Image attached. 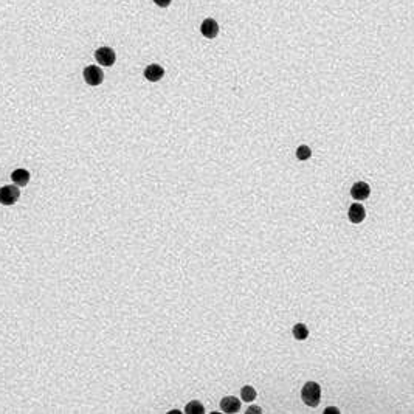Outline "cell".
Segmentation results:
<instances>
[{
	"mask_svg": "<svg viewBox=\"0 0 414 414\" xmlns=\"http://www.w3.org/2000/svg\"><path fill=\"white\" fill-rule=\"evenodd\" d=\"M320 397H321V388H320L318 383H315V381H307V383L303 386L301 399L307 407H312V408L318 407Z\"/></svg>",
	"mask_w": 414,
	"mask_h": 414,
	"instance_id": "cell-1",
	"label": "cell"
},
{
	"mask_svg": "<svg viewBox=\"0 0 414 414\" xmlns=\"http://www.w3.org/2000/svg\"><path fill=\"white\" fill-rule=\"evenodd\" d=\"M20 197V190L14 185H6L0 188V204L5 207L14 205Z\"/></svg>",
	"mask_w": 414,
	"mask_h": 414,
	"instance_id": "cell-2",
	"label": "cell"
},
{
	"mask_svg": "<svg viewBox=\"0 0 414 414\" xmlns=\"http://www.w3.org/2000/svg\"><path fill=\"white\" fill-rule=\"evenodd\" d=\"M95 58H96V61L101 64V66L110 67V66L115 64L117 56H115V52H113L112 48L101 47V48H98V50L95 52Z\"/></svg>",
	"mask_w": 414,
	"mask_h": 414,
	"instance_id": "cell-3",
	"label": "cell"
},
{
	"mask_svg": "<svg viewBox=\"0 0 414 414\" xmlns=\"http://www.w3.org/2000/svg\"><path fill=\"white\" fill-rule=\"evenodd\" d=\"M84 79L88 86H100L104 79L103 70L96 66H88L84 69Z\"/></svg>",
	"mask_w": 414,
	"mask_h": 414,
	"instance_id": "cell-4",
	"label": "cell"
},
{
	"mask_svg": "<svg viewBox=\"0 0 414 414\" xmlns=\"http://www.w3.org/2000/svg\"><path fill=\"white\" fill-rule=\"evenodd\" d=\"M144 76L148 81H151V83H157V81H160L165 76V70L163 67L157 66V64H151V66L144 69Z\"/></svg>",
	"mask_w": 414,
	"mask_h": 414,
	"instance_id": "cell-5",
	"label": "cell"
},
{
	"mask_svg": "<svg viewBox=\"0 0 414 414\" xmlns=\"http://www.w3.org/2000/svg\"><path fill=\"white\" fill-rule=\"evenodd\" d=\"M200 31H202V34H204L205 37L213 39L219 33V25H217V22L214 19H205L204 22H202V25H200Z\"/></svg>",
	"mask_w": 414,
	"mask_h": 414,
	"instance_id": "cell-6",
	"label": "cell"
},
{
	"mask_svg": "<svg viewBox=\"0 0 414 414\" xmlns=\"http://www.w3.org/2000/svg\"><path fill=\"white\" fill-rule=\"evenodd\" d=\"M369 192H371L369 185H368V183H364V182H357V183L352 186V190H351L352 197H354V199H357V200H364V199H368V197H369Z\"/></svg>",
	"mask_w": 414,
	"mask_h": 414,
	"instance_id": "cell-7",
	"label": "cell"
},
{
	"mask_svg": "<svg viewBox=\"0 0 414 414\" xmlns=\"http://www.w3.org/2000/svg\"><path fill=\"white\" fill-rule=\"evenodd\" d=\"M221 408L225 413H236L241 408V402H239V399H236V397H233V396L224 397L222 402H221Z\"/></svg>",
	"mask_w": 414,
	"mask_h": 414,
	"instance_id": "cell-8",
	"label": "cell"
},
{
	"mask_svg": "<svg viewBox=\"0 0 414 414\" xmlns=\"http://www.w3.org/2000/svg\"><path fill=\"white\" fill-rule=\"evenodd\" d=\"M364 216H366V213H364V208L360 204H354L351 208H349V221H351L352 224L363 222Z\"/></svg>",
	"mask_w": 414,
	"mask_h": 414,
	"instance_id": "cell-9",
	"label": "cell"
},
{
	"mask_svg": "<svg viewBox=\"0 0 414 414\" xmlns=\"http://www.w3.org/2000/svg\"><path fill=\"white\" fill-rule=\"evenodd\" d=\"M11 178L17 186H25L30 182V172L27 169H16L11 174Z\"/></svg>",
	"mask_w": 414,
	"mask_h": 414,
	"instance_id": "cell-10",
	"label": "cell"
},
{
	"mask_svg": "<svg viewBox=\"0 0 414 414\" xmlns=\"http://www.w3.org/2000/svg\"><path fill=\"white\" fill-rule=\"evenodd\" d=\"M293 337L296 338V340H306L307 337H309V329H307L304 324H295V328H293Z\"/></svg>",
	"mask_w": 414,
	"mask_h": 414,
	"instance_id": "cell-11",
	"label": "cell"
},
{
	"mask_svg": "<svg viewBox=\"0 0 414 414\" xmlns=\"http://www.w3.org/2000/svg\"><path fill=\"white\" fill-rule=\"evenodd\" d=\"M185 411L186 413H190V414H204V405H202L200 402H197V400H192V402H190L188 405H186V408H185Z\"/></svg>",
	"mask_w": 414,
	"mask_h": 414,
	"instance_id": "cell-12",
	"label": "cell"
},
{
	"mask_svg": "<svg viewBox=\"0 0 414 414\" xmlns=\"http://www.w3.org/2000/svg\"><path fill=\"white\" fill-rule=\"evenodd\" d=\"M242 399L245 402H251L256 399V391L251 386H243L242 388Z\"/></svg>",
	"mask_w": 414,
	"mask_h": 414,
	"instance_id": "cell-13",
	"label": "cell"
},
{
	"mask_svg": "<svg viewBox=\"0 0 414 414\" xmlns=\"http://www.w3.org/2000/svg\"><path fill=\"white\" fill-rule=\"evenodd\" d=\"M310 155H312V151L310 148H307V146H299L296 149V157L299 160H307V158H310Z\"/></svg>",
	"mask_w": 414,
	"mask_h": 414,
	"instance_id": "cell-14",
	"label": "cell"
},
{
	"mask_svg": "<svg viewBox=\"0 0 414 414\" xmlns=\"http://www.w3.org/2000/svg\"><path fill=\"white\" fill-rule=\"evenodd\" d=\"M154 2H155V5H158V6H161V8H166V6L171 5L172 0H154Z\"/></svg>",
	"mask_w": 414,
	"mask_h": 414,
	"instance_id": "cell-15",
	"label": "cell"
},
{
	"mask_svg": "<svg viewBox=\"0 0 414 414\" xmlns=\"http://www.w3.org/2000/svg\"><path fill=\"white\" fill-rule=\"evenodd\" d=\"M248 413H261V408H259V407H250Z\"/></svg>",
	"mask_w": 414,
	"mask_h": 414,
	"instance_id": "cell-16",
	"label": "cell"
},
{
	"mask_svg": "<svg viewBox=\"0 0 414 414\" xmlns=\"http://www.w3.org/2000/svg\"><path fill=\"white\" fill-rule=\"evenodd\" d=\"M326 414H332V413H338V410L337 408H326V411H324Z\"/></svg>",
	"mask_w": 414,
	"mask_h": 414,
	"instance_id": "cell-17",
	"label": "cell"
}]
</instances>
